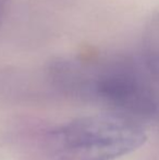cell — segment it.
I'll list each match as a JSON object with an SVG mask.
<instances>
[{
  "label": "cell",
  "instance_id": "2",
  "mask_svg": "<svg viewBox=\"0 0 159 160\" xmlns=\"http://www.w3.org/2000/svg\"><path fill=\"white\" fill-rule=\"evenodd\" d=\"M141 58L159 83V12L152 19L146 28Z\"/></svg>",
  "mask_w": 159,
  "mask_h": 160
},
{
  "label": "cell",
  "instance_id": "1",
  "mask_svg": "<svg viewBox=\"0 0 159 160\" xmlns=\"http://www.w3.org/2000/svg\"><path fill=\"white\" fill-rule=\"evenodd\" d=\"M142 127L122 113L80 118L51 133L57 160H113L144 144Z\"/></svg>",
  "mask_w": 159,
  "mask_h": 160
}]
</instances>
